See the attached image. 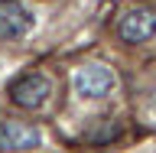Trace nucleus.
<instances>
[{
  "mask_svg": "<svg viewBox=\"0 0 156 153\" xmlns=\"http://www.w3.org/2000/svg\"><path fill=\"white\" fill-rule=\"evenodd\" d=\"M117 36L130 46L150 42L156 36V7H136L130 13H124L120 23H117Z\"/></svg>",
  "mask_w": 156,
  "mask_h": 153,
  "instance_id": "7ed1b4c3",
  "label": "nucleus"
},
{
  "mask_svg": "<svg viewBox=\"0 0 156 153\" xmlns=\"http://www.w3.org/2000/svg\"><path fill=\"white\" fill-rule=\"evenodd\" d=\"M49 95H52V82L42 72H26V75H20L10 85V101L20 104V107H29V111L33 107H42Z\"/></svg>",
  "mask_w": 156,
  "mask_h": 153,
  "instance_id": "f257e3e1",
  "label": "nucleus"
},
{
  "mask_svg": "<svg viewBox=\"0 0 156 153\" xmlns=\"http://www.w3.org/2000/svg\"><path fill=\"white\" fill-rule=\"evenodd\" d=\"M114 85H117V75L104 65H85L75 75V91L81 98H104L114 91Z\"/></svg>",
  "mask_w": 156,
  "mask_h": 153,
  "instance_id": "39448f33",
  "label": "nucleus"
},
{
  "mask_svg": "<svg viewBox=\"0 0 156 153\" xmlns=\"http://www.w3.org/2000/svg\"><path fill=\"white\" fill-rule=\"evenodd\" d=\"M33 13L20 0H0V39L3 42H20L33 29Z\"/></svg>",
  "mask_w": 156,
  "mask_h": 153,
  "instance_id": "20e7f679",
  "label": "nucleus"
},
{
  "mask_svg": "<svg viewBox=\"0 0 156 153\" xmlns=\"http://www.w3.org/2000/svg\"><path fill=\"white\" fill-rule=\"evenodd\" d=\"M42 144L39 127L23 124L16 117H0V153H26Z\"/></svg>",
  "mask_w": 156,
  "mask_h": 153,
  "instance_id": "f03ea898",
  "label": "nucleus"
}]
</instances>
